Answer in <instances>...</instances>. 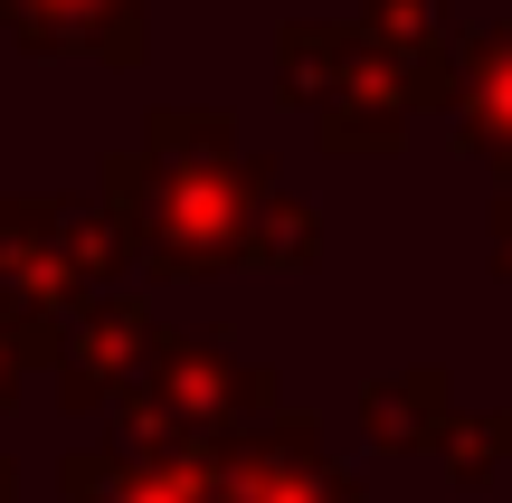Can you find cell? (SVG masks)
Here are the masks:
<instances>
[{"mask_svg": "<svg viewBox=\"0 0 512 503\" xmlns=\"http://www.w3.org/2000/svg\"><path fill=\"white\" fill-rule=\"evenodd\" d=\"M95 10H114V0H10V19L29 38H48V29H86Z\"/></svg>", "mask_w": 512, "mask_h": 503, "instance_id": "1", "label": "cell"}]
</instances>
